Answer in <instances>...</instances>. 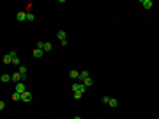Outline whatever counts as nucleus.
<instances>
[{
	"instance_id": "nucleus-21",
	"label": "nucleus",
	"mask_w": 159,
	"mask_h": 119,
	"mask_svg": "<svg viewBox=\"0 0 159 119\" xmlns=\"http://www.w3.org/2000/svg\"><path fill=\"white\" fill-rule=\"evenodd\" d=\"M81 96H83V94H80V92H74V99H81Z\"/></svg>"
},
{
	"instance_id": "nucleus-22",
	"label": "nucleus",
	"mask_w": 159,
	"mask_h": 119,
	"mask_svg": "<svg viewBox=\"0 0 159 119\" xmlns=\"http://www.w3.org/2000/svg\"><path fill=\"white\" fill-rule=\"evenodd\" d=\"M60 45H62V46H67V45H69V41L64 39V41H60Z\"/></svg>"
},
{
	"instance_id": "nucleus-19",
	"label": "nucleus",
	"mask_w": 159,
	"mask_h": 119,
	"mask_svg": "<svg viewBox=\"0 0 159 119\" xmlns=\"http://www.w3.org/2000/svg\"><path fill=\"white\" fill-rule=\"evenodd\" d=\"M110 99H111L110 96H103V103H110Z\"/></svg>"
},
{
	"instance_id": "nucleus-7",
	"label": "nucleus",
	"mask_w": 159,
	"mask_h": 119,
	"mask_svg": "<svg viewBox=\"0 0 159 119\" xmlns=\"http://www.w3.org/2000/svg\"><path fill=\"white\" fill-rule=\"evenodd\" d=\"M42 53H44V50H41V48H35V50H34V57H35V59L42 57Z\"/></svg>"
},
{
	"instance_id": "nucleus-5",
	"label": "nucleus",
	"mask_w": 159,
	"mask_h": 119,
	"mask_svg": "<svg viewBox=\"0 0 159 119\" xmlns=\"http://www.w3.org/2000/svg\"><path fill=\"white\" fill-rule=\"evenodd\" d=\"M16 20H18V21H25V20H27V12L20 11V12L16 14Z\"/></svg>"
},
{
	"instance_id": "nucleus-9",
	"label": "nucleus",
	"mask_w": 159,
	"mask_h": 119,
	"mask_svg": "<svg viewBox=\"0 0 159 119\" xmlns=\"http://www.w3.org/2000/svg\"><path fill=\"white\" fill-rule=\"evenodd\" d=\"M57 37H59V41H64L66 39V32H64V30H59V32H57Z\"/></svg>"
},
{
	"instance_id": "nucleus-12",
	"label": "nucleus",
	"mask_w": 159,
	"mask_h": 119,
	"mask_svg": "<svg viewBox=\"0 0 159 119\" xmlns=\"http://www.w3.org/2000/svg\"><path fill=\"white\" fill-rule=\"evenodd\" d=\"M18 71H20V73L23 75V77H27V73H28V70H27V66H20V68H18Z\"/></svg>"
},
{
	"instance_id": "nucleus-1",
	"label": "nucleus",
	"mask_w": 159,
	"mask_h": 119,
	"mask_svg": "<svg viewBox=\"0 0 159 119\" xmlns=\"http://www.w3.org/2000/svg\"><path fill=\"white\" fill-rule=\"evenodd\" d=\"M73 91H74V92H80V94H83V92L87 91V87H85L83 82H74V84H73Z\"/></svg>"
},
{
	"instance_id": "nucleus-10",
	"label": "nucleus",
	"mask_w": 159,
	"mask_h": 119,
	"mask_svg": "<svg viewBox=\"0 0 159 119\" xmlns=\"http://www.w3.org/2000/svg\"><path fill=\"white\" fill-rule=\"evenodd\" d=\"M51 50H53V45H51L50 41H46L44 43V52H51Z\"/></svg>"
},
{
	"instance_id": "nucleus-16",
	"label": "nucleus",
	"mask_w": 159,
	"mask_h": 119,
	"mask_svg": "<svg viewBox=\"0 0 159 119\" xmlns=\"http://www.w3.org/2000/svg\"><path fill=\"white\" fill-rule=\"evenodd\" d=\"M12 99H14V101H20L21 94H20V92H12Z\"/></svg>"
},
{
	"instance_id": "nucleus-4",
	"label": "nucleus",
	"mask_w": 159,
	"mask_h": 119,
	"mask_svg": "<svg viewBox=\"0 0 159 119\" xmlns=\"http://www.w3.org/2000/svg\"><path fill=\"white\" fill-rule=\"evenodd\" d=\"M141 5H143L145 9H152V5H154V2H152V0H141Z\"/></svg>"
},
{
	"instance_id": "nucleus-14",
	"label": "nucleus",
	"mask_w": 159,
	"mask_h": 119,
	"mask_svg": "<svg viewBox=\"0 0 159 119\" xmlns=\"http://www.w3.org/2000/svg\"><path fill=\"white\" fill-rule=\"evenodd\" d=\"M85 78H89V73H87V71H81V73H80V82H83V80Z\"/></svg>"
},
{
	"instance_id": "nucleus-8",
	"label": "nucleus",
	"mask_w": 159,
	"mask_h": 119,
	"mask_svg": "<svg viewBox=\"0 0 159 119\" xmlns=\"http://www.w3.org/2000/svg\"><path fill=\"white\" fill-rule=\"evenodd\" d=\"M9 80H12L11 75H2V77H0V82H2V84H7Z\"/></svg>"
},
{
	"instance_id": "nucleus-2",
	"label": "nucleus",
	"mask_w": 159,
	"mask_h": 119,
	"mask_svg": "<svg viewBox=\"0 0 159 119\" xmlns=\"http://www.w3.org/2000/svg\"><path fill=\"white\" fill-rule=\"evenodd\" d=\"M21 101H25V103L32 101V92H30V91H25V92L21 94Z\"/></svg>"
},
{
	"instance_id": "nucleus-18",
	"label": "nucleus",
	"mask_w": 159,
	"mask_h": 119,
	"mask_svg": "<svg viewBox=\"0 0 159 119\" xmlns=\"http://www.w3.org/2000/svg\"><path fill=\"white\" fill-rule=\"evenodd\" d=\"M27 20H28V21H34V14H32V12H27Z\"/></svg>"
},
{
	"instance_id": "nucleus-23",
	"label": "nucleus",
	"mask_w": 159,
	"mask_h": 119,
	"mask_svg": "<svg viewBox=\"0 0 159 119\" xmlns=\"http://www.w3.org/2000/svg\"><path fill=\"white\" fill-rule=\"evenodd\" d=\"M74 119H81V117H80V116H74Z\"/></svg>"
},
{
	"instance_id": "nucleus-13",
	"label": "nucleus",
	"mask_w": 159,
	"mask_h": 119,
	"mask_svg": "<svg viewBox=\"0 0 159 119\" xmlns=\"http://www.w3.org/2000/svg\"><path fill=\"white\" fill-rule=\"evenodd\" d=\"M83 84H85V87H90V85H94V80H92V78L89 77V78H85V80H83Z\"/></svg>"
},
{
	"instance_id": "nucleus-20",
	"label": "nucleus",
	"mask_w": 159,
	"mask_h": 119,
	"mask_svg": "<svg viewBox=\"0 0 159 119\" xmlns=\"http://www.w3.org/2000/svg\"><path fill=\"white\" fill-rule=\"evenodd\" d=\"M37 48H41V50H44V43H42V41H39V43H37Z\"/></svg>"
},
{
	"instance_id": "nucleus-17",
	"label": "nucleus",
	"mask_w": 159,
	"mask_h": 119,
	"mask_svg": "<svg viewBox=\"0 0 159 119\" xmlns=\"http://www.w3.org/2000/svg\"><path fill=\"white\" fill-rule=\"evenodd\" d=\"M12 64H14V66H18V68L21 66V62H20V59H18V57H14V59H12Z\"/></svg>"
},
{
	"instance_id": "nucleus-11",
	"label": "nucleus",
	"mask_w": 159,
	"mask_h": 119,
	"mask_svg": "<svg viewBox=\"0 0 159 119\" xmlns=\"http://www.w3.org/2000/svg\"><path fill=\"white\" fill-rule=\"evenodd\" d=\"M4 64H12V57H11L9 53H7V55H4Z\"/></svg>"
},
{
	"instance_id": "nucleus-6",
	"label": "nucleus",
	"mask_w": 159,
	"mask_h": 119,
	"mask_svg": "<svg viewBox=\"0 0 159 119\" xmlns=\"http://www.w3.org/2000/svg\"><path fill=\"white\" fill-rule=\"evenodd\" d=\"M69 77H71L73 80H78V78H80V73H78L76 70H71V71H69Z\"/></svg>"
},
{
	"instance_id": "nucleus-15",
	"label": "nucleus",
	"mask_w": 159,
	"mask_h": 119,
	"mask_svg": "<svg viewBox=\"0 0 159 119\" xmlns=\"http://www.w3.org/2000/svg\"><path fill=\"white\" fill-rule=\"evenodd\" d=\"M108 105H110V107H111V109H115V107L119 105V101H117V99H115V98H111V99H110V103H108Z\"/></svg>"
},
{
	"instance_id": "nucleus-3",
	"label": "nucleus",
	"mask_w": 159,
	"mask_h": 119,
	"mask_svg": "<svg viewBox=\"0 0 159 119\" xmlns=\"http://www.w3.org/2000/svg\"><path fill=\"white\" fill-rule=\"evenodd\" d=\"M27 91V87H25V84L23 82H20V84H16V92H20V94H23Z\"/></svg>"
}]
</instances>
